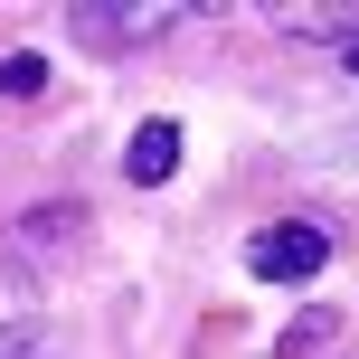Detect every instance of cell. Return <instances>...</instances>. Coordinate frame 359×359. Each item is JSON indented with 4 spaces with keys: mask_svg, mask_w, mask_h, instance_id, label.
Listing matches in <instances>:
<instances>
[{
    "mask_svg": "<svg viewBox=\"0 0 359 359\" xmlns=\"http://www.w3.org/2000/svg\"><path fill=\"white\" fill-rule=\"evenodd\" d=\"M322 265H331V236L312 217H284V227H265L246 246V274H265V284H312Z\"/></svg>",
    "mask_w": 359,
    "mask_h": 359,
    "instance_id": "2",
    "label": "cell"
},
{
    "mask_svg": "<svg viewBox=\"0 0 359 359\" xmlns=\"http://www.w3.org/2000/svg\"><path fill=\"white\" fill-rule=\"evenodd\" d=\"M86 48H104V57H123V48H142V38H170V29H189V0H76V19H67Z\"/></svg>",
    "mask_w": 359,
    "mask_h": 359,
    "instance_id": "1",
    "label": "cell"
},
{
    "mask_svg": "<svg viewBox=\"0 0 359 359\" xmlns=\"http://www.w3.org/2000/svg\"><path fill=\"white\" fill-rule=\"evenodd\" d=\"M0 359H57V341L29 331V322H0Z\"/></svg>",
    "mask_w": 359,
    "mask_h": 359,
    "instance_id": "5",
    "label": "cell"
},
{
    "mask_svg": "<svg viewBox=\"0 0 359 359\" xmlns=\"http://www.w3.org/2000/svg\"><path fill=\"white\" fill-rule=\"evenodd\" d=\"M274 29H293V38H359V10H274Z\"/></svg>",
    "mask_w": 359,
    "mask_h": 359,
    "instance_id": "4",
    "label": "cell"
},
{
    "mask_svg": "<svg viewBox=\"0 0 359 359\" xmlns=\"http://www.w3.org/2000/svg\"><path fill=\"white\" fill-rule=\"evenodd\" d=\"M322 341H331V322H322V312H312V322H293V331H284V341H274V350H284V359H312Z\"/></svg>",
    "mask_w": 359,
    "mask_h": 359,
    "instance_id": "7",
    "label": "cell"
},
{
    "mask_svg": "<svg viewBox=\"0 0 359 359\" xmlns=\"http://www.w3.org/2000/svg\"><path fill=\"white\" fill-rule=\"evenodd\" d=\"M123 170H133V189H161V180L180 170V123H142L133 151H123Z\"/></svg>",
    "mask_w": 359,
    "mask_h": 359,
    "instance_id": "3",
    "label": "cell"
},
{
    "mask_svg": "<svg viewBox=\"0 0 359 359\" xmlns=\"http://www.w3.org/2000/svg\"><path fill=\"white\" fill-rule=\"evenodd\" d=\"M48 86V57H0V95H38Z\"/></svg>",
    "mask_w": 359,
    "mask_h": 359,
    "instance_id": "6",
    "label": "cell"
},
{
    "mask_svg": "<svg viewBox=\"0 0 359 359\" xmlns=\"http://www.w3.org/2000/svg\"><path fill=\"white\" fill-rule=\"evenodd\" d=\"M341 57H350V76H359V38H350V48H341Z\"/></svg>",
    "mask_w": 359,
    "mask_h": 359,
    "instance_id": "8",
    "label": "cell"
}]
</instances>
